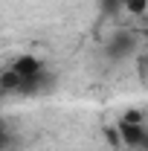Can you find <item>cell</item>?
Instances as JSON below:
<instances>
[{
	"label": "cell",
	"mask_w": 148,
	"mask_h": 151,
	"mask_svg": "<svg viewBox=\"0 0 148 151\" xmlns=\"http://www.w3.org/2000/svg\"><path fill=\"white\" fill-rule=\"evenodd\" d=\"M116 131L122 137V145H128L134 151H148V125L142 119V113L131 111L116 122Z\"/></svg>",
	"instance_id": "obj_1"
},
{
	"label": "cell",
	"mask_w": 148,
	"mask_h": 151,
	"mask_svg": "<svg viewBox=\"0 0 148 151\" xmlns=\"http://www.w3.org/2000/svg\"><path fill=\"white\" fill-rule=\"evenodd\" d=\"M142 41H145V47H148V29H145V35H142Z\"/></svg>",
	"instance_id": "obj_3"
},
{
	"label": "cell",
	"mask_w": 148,
	"mask_h": 151,
	"mask_svg": "<svg viewBox=\"0 0 148 151\" xmlns=\"http://www.w3.org/2000/svg\"><path fill=\"white\" fill-rule=\"evenodd\" d=\"M128 15H145L148 12V0H122Z\"/></svg>",
	"instance_id": "obj_2"
}]
</instances>
